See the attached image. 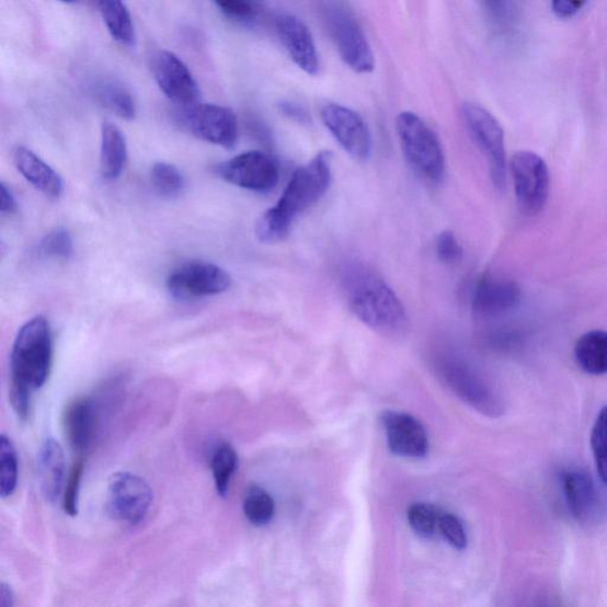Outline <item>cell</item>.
Instances as JSON below:
<instances>
[{
  "label": "cell",
  "mask_w": 607,
  "mask_h": 607,
  "mask_svg": "<svg viewBox=\"0 0 607 607\" xmlns=\"http://www.w3.org/2000/svg\"><path fill=\"white\" fill-rule=\"evenodd\" d=\"M216 172L225 182L259 194L272 192L279 182L278 164L262 151L238 154L218 165Z\"/></svg>",
  "instance_id": "11"
},
{
  "label": "cell",
  "mask_w": 607,
  "mask_h": 607,
  "mask_svg": "<svg viewBox=\"0 0 607 607\" xmlns=\"http://www.w3.org/2000/svg\"><path fill=\"white\" fill-rule=\"evenodd\" d=\"M53 335L46 317L36 316L19 331L10 357V383L31 392L45 386L53 365Z\"/></svg>",
  "instance_id": "3"
},
{
  "label": "cell",
  "mask_w": 607,
  "mask_h": 607,
  "mask_svg": "<svg viewBox=\"0 0 607 607\" xmlns=\"http://www.w3.org/2000/svg\"><path fill=\"white\" fill-rule=\"evenodd\" d=\"M438 375L462 402L474 411L500 417L505 412V402L499 388L486 374L465 357L447 354L438 358Z\"/></svg>",
  "instance_id": "4"
},
{
  "label": "cell",
  "mask_w": 607,
  "mask_h": 607,
  "mask_svg": "<svg viewBox=\"0 0 607 607\" xmlns=\"http://www.w3.org/2000/svg\"><path fill=\"white\" fill-rule=\"evenodd\" d=\"M0 607H13V596L10 587L0 585Z\"/></svg>",
  "instance_id": "41"
},
{
  "label": "cell",
  "mask_w": 607,
  "mask_h": 607,
  "mask_svg": "<svg viewBox=\"0 0 607 607\" xmlns=\"http://www.w3.org/2000/svg\"><path fill=\"white\" fill-rule=\"evenodd\" d=\"M485 18L491 31L501 37H513L522 23V10L515 2H485L483 3Z\"/></svg>",
  "instance_id": "26"
},
{
  "label": "cell",
  "mask_w": 607,
  "mask_h": 607,
  "mask_svg": "<svg viewBox=\"0 0 607 607\" xmlns=\"http://www.w3.org/2000/svg\"><path fill=\"white\" fill-rule=\"evenodd\" d=\"M153 500L152 489L141 477L122 471L108 482L107 509L117 522L138 525L147 517Z\"/></svg>",
  "instance_id": "10"
},
{
  "label": "cell",
  "mask_w": 607,
  "mask_h": 607,
  "mask_svg": "<svg viewBox=\"0 0 607 607\" xmlns=\"http://www.w3.org/2000/svg\"><path fill=\"white\" fill-rule=\"evenodd\" d=\"M382 425L389 450L403 458H424L430 449L428 436L422 422L409 413L388 411Z\"/></svg>",
  "instance_id": "15"
},
{
  "label": "cell",
  "mask_w": 607,
  "mask_h": 607,
  "mask_svg": "<svg viewBox=\"0 0 607 607\" xmlns=\"http://www.w3.org/2000/svg\"><path fill=\"white\" fill-rule=\"evenodd\" d=\"M519 299H522V290L515 282L485 278L474 288L472 308L481 317L493 318L515 309Z\"/></svg>",
  "instance_id": "19"
},
{
  "label": "cell",
  "mask_w": 607,
  "mask_h": 607,
  "mask_svg": "<svg viewBox=\"0 0 607 607\" xmlns=\"http://www.w3.org/2000/svg\"><path fill=\"white\" fill-rule=\"evenodd\" d=\"M154 192L165 198H175L184 191L185 181L180 169L167 162L156 163L150 172Z\"/></svg>",
  "instance_id": "30"
},
{
  "label": "cell",
  "mask_w": 607,
  "mask_h": 607,
  "mask_svg": "<svg viewBox=\"0 0 607 607\" xmlns=\"http://www.w3.org/2000/svg\"><path fill=\"white\" fill-rule=\"evenodd\" d=\"M84 472V458L79 457L71 468L64 490V511L70 516L78 514V502L82 476Z\"/></svg>",
  "instance_id": "34"
},
{
  "label": "cell",
  "mask_w": 607,
  "mask_h": 607,
  "mask_svg": "<svg viewBox=\"0 0 607 607\" xmlns=\"http://www.w3.org/2000/svg\"><path fill=\"white\" fill-rule=\"evenodd\" d=\"M438 529L447 542L453 545L459 551L468 546V538L465 526L461 525L459 518L449 513H443L439 517Z\"/></svg>",
  "instance_id": "36"
},
{
  "label": "cell",
  "mask_w": 607,
  "mask_h": 607,
  "mask_svg": "<svg viewBox=\"0 0 607 607\" xmlns=\"http://www.w3.org/2000/svg\"><path fill=\"white\" fill-rule=\"evenodd\" d=\"M99 414L91 398L81 397L68 403L64 414L67 440L80 457L90 451L98 432Z\"/></svg>",
  "instance_id": "18"
},
{
  "label": "cell",
  "mask_w": 607,
  "mask_h": 607,
  "mask_svg": "<svg viewBox=\"0 0 607 607\" xmlns=\"http://www.w3.org/2000/svg\"><path fill=\"white\" fill-rule=\"evenodd\" d=\"M127 162V142L122 129L112 123L101 126L100 173L106 181L122 176Z\"/></svg>",
  "instance_id": "22"
},
{
  "label": "cell",
  "mask_w": 607,
  "mask_h": 607,
  "mask_svg": "<svg viewBox=\"0 0 607 607\" xmlns=\"http://www.w3.org/2000/svg\"><path fill=\"white\" fill-rule=\"evenodd\" d=\"M591 449L600 480L607 485V404L598 413L592 428Z\"/></svg>",
  "instance_id": "31"
},
{
  "label": "cell",
  "mask_w": 607,
  "mask_h": 607,
  "mask_svg": "<svg viewBox=\"0 0 607 607\" xmlns=\"http://www.w3.org/2000/svg\"><path fill=\"white\" fill-rule=\"evenodd\" d=\"M98 7L112 38L122 46L135 47L136 28L127 7L115 0H104L98 3Z\"/></svg>",
  "instance_id": "24"
},
{
  "label": "cell",
  "mask_w": 607,
  "mask_h": 607,
  "mask_svg": "<svg viewBox=\"0 0 607 607\" xmlns=\"http://www.w3.org/2000/svg\"><path fill=\"white\" fill-rule=\"evenodd\" d=\"M442 512L427 503H415L409 511V523L419 537L431 538L436 532Z\"/></svg>",
  "instance_id": "33"
},
{
  "label": "cell",
  "mask_w": 607,
  "mask_h": 607,
  "mask_svg": "<svg viewBox=\"0 0 607 607\" xmlns=\"http://www.w3.org/2000/svg\"><path fill=\"white\" fill-rule=\"evenodd\" d=\"M19 483V455L12 440L0 437V495L10 497L16 491Z\"/></svg>",
  "instance_id": "29"
},
{
  "label": "cell",
  "mask_w": 607,
  "mask_h": 607,
  "mask_svg": "<svg viewBox=\"0 0 607 607\" xmlns=\"http://www.w3.org/2000/svg\"><path fill=\"white\" fill-rule=\"evenodd\" d=\"M100 103L124 121H134L137 114L136 101L124 84L105 80L95 85Z\"/></svg>",
  "instance_id": "25"
},
{
  "label": "cell",
  "mask_w": 607,
  "mask_h": 607,
  "mask_svg": "<svg viewBox=\"0 0 607 607\" xmlns=\"http://www.w3.org/2000/svg\"><path fill=\"white\" fill-rule=\"evenodd\" d=\"M321 119L346 153L356 161H368L373 152L371 134L358 113L339 104H327L321 110Z\"/></svg>",
  "instance_id": "13"
},
{
  "label": "cell",
  "mask_w": 607,
  "mask_h": 607,
  "mask_svg": "<svg viewBox=\"0 0 607 607\" xmlns=\"http://www.w3.org/2000/svg\"><path fill=\"white\" fill-rule=\"evenodd\" d=\"M331 164V152L322 151L295 171L277 204L260 216L256 222L255 236L260 242L278 243L290 234L298 216L316 205L329 191Z\"/></svg>",
  "instance_id": "1"
},
{
  "label": "cell",
  "mask_w": 607,
  "mask_h": 607,
  "mask_svg": "<svg viewBox=\"0 0 607 607\" xmlns=\"http://www.w3.org/2000/svg\"><path fill=\"white\" fill-rule=\"evenodd\" d=\"M152 71L154 80L173 103L186 107L197 104L199 87L181 57L168 50L154 55Z\"/></svg>",
  "instance_id": "14"
},
{
  "label": "cell",
  "mask_w": 607,
  "mask_h": 607,
  "mask_svg": "<svg viewBox=\"0 0 607 607\" xmlns=\"http://www.w3.org/2000/svg\"><path fill=\"white\" fill-rule=\"evenodd\" d=\"M0 202H2L0 204V211L3 215H12L18 211V199L4 182L0 184Z\"/></svg>",
  "instance_id": "39"
},
{
  "label": "cell",
  "mask_w": 607,
  "mask_h": 607,
  "mask_svg": "<svg viewBox=\"0 0 607 607\" xmlns=\"http://www.w3.org/2000/svg\"><path fill=\"white\" fill-rule=\"evenodd\" d=\"M461 118L486 158L491 180L499 191L503 190L507 181V153L501 124L488 110L472 103L461 106Z\"/></svg>",
  "instance_id": "7"
},
{
  "label": "cell",
  "mask_w": 607,
  "mask_h": 607,
  "mask_svg": "<svg viewBox=\"0 0 607 607\" xmlns=\"http://www.w3.org/2000/svg\"><path fill=\"white\" fill-rule=\"evenodd\" d=\"M577 366L586 374L602 377L607 374V331L592 330L577 339L574 345Z\"/></svg>",
  "instance_id": "23"
},
{
  "label": "cell",
  "mask_w": 607,
  "mask_h": 607,
  "mask_svg": "<svg viewBox=\"0 0 607 607\" xmlns=\"http://www.w3.org/2000/svg\"><path fill=\"white\" fill-rule=\"evenodd\" d=\"M568 508L577 523L588 524L600 507L598 490L591 474L581 469H571L561 477Z\"/></svg>",
  "instance_id": "17"
},
{
  "label": "cell",
  "mask_w": 607,
  "mask_h": 607,
  "mask_svg": "<svg viewBox=\"0 0 607 607\" xmlns=\"http://www.w3.org/2000/svg\"><path fill=\"white\" fill-rule=\"evenodd\" d=\"M38 251L49 259L67 260L75 253L73 238L67 229L56 228L41 240Z\"/></svg>",
  "instance_id": "32"
},
{
  "label": "cell",
  "mask_w": 607,
  "mask_h": 607,
  "mask_svg": "<svg viewBox=\"0 0 607 607\" xmlns=\"http://www.w3.org/2000/svg\"><path fill=\"white\" fill-rule=\"evenodd\" d=\"M181 125L196 138L213 146L233 149L239 138V124L233 110L215 104H194L179 114Z\"/></svg>",
  "instance_id": "8"
},
{
  "label": "cell",
  "mask_w": 607,
  "mask_h": 607,
  "mask_svg": "<svg viewBox=\"0 0 607 607\" xmlns=\"http://www.w3.org/2000/svg\"><path fill=\"white\" fill-rule=\"evenodd\" d=\"M342 284L346 302L359 321L387 339L399 340L408 335V312L377 272L353 263L344 268Z\"/></svg>",
  "instance_id": "2"
},
{
  "label": "cell",
  "mask_w": 607,
  "mask_h": 607,
  "mask_svg": "<svg viewBox=\"0 0 607 607\" xmlns=\"http://www.w3.org/2000/svg\"><path fill=\"white\" fill-rule=\"evenodd\" d=\"M280 111L285 117L290 118L300 124H308L310 122L309 114L301 106L285 101L280 104Z\"/></svg>",
  "instance_id": "40"
},
{
  "label": "cell",
  "mask_w": 607,
  "mask_h": 607,
  "mask_svg": "<svg viewBox=\"0 0 607 607\" xmlns=\"http://www.w3.org/2000/svg\"><path fill=\"white\" fill-rule=\"evenodd\" d=\"M37 470L43 496L49 502H56L64 495L66 480V457L59 442L54 438L43 442Z\"/></svg>",
  "instance_id": "21"
},
{
  "label": "cell",
  "mask_w": 607,
  "mask_h": 607,
  "mask_svg": "<svg viewBox=\"0 0 607 607\" xmlns=\"http://www.w3.org/2000/svg\"><path fill=\"white\" fill-rule=\"evenodd\" d=\"M215 4L226 19L239 24H253L259 16L257 5L251 2H241V0H225V2H216Z\"/></svg>",
  "instance_id": "35"
},
{
  "label": "cell",
  "mask_w": 607,
  "mask_h": 607,
  "mask_svg": "<svg viewBox=\"0 0 607 607\" xmlns=\"http://www.w3.org/2000/svg\"><path fill=\"white\" fill-rule=\"evenodd\" d=\"M238 465L239 457L233 446L227 442L216 445L210 459V468L216 491L220 496L225 497L228 494Z\"/></svg>",
  "instance_id": "27"
},
{
  "label": "cell",
  "mask_w": 607,
  "mask_h": 607,
  "mask_svg": "<svg viewBox=\"0 0 607 607\" xmlns=\"http://www.w3.org/2000/svg\"><path fill=\"white\" fill-rule=\"evenodd\" d=\"M404 158L416 175L439 183L445 173V156L439 137L413 112H402L396 122Z\"/></svg>",
  "instance_id": "5"
},
{
  "label": "cell",
  "mask_w": 607,
  "mask_h": 607,
  "mask_svg": "<svg viewBox=\"0 0 607 607\" xmlns=\"http://www.w3.org/2000/svg\"><path fill=\"white\" fill-rule=\"evenodd\" d=\"M230 274L208 262L185 263L173 270L167 279L169 293L182 300L218 296L229 290Z\"/></svg>",
  "instance_id": "9"
},
{
  "label": "cell",
  "mask_w": 607,
  "mask_h": 607,
  "mask_svg": "<svg viewBox=\"0 0 607 607\" xmlns=\"http://www.w3.org/2000/svg\"><path fill=\"white\" fill-rule=\"evenodd\" d=\"M13 164L21 175L43 195L59 199L65 191L64 180L55 169L31 149L18 147L12 152Z\"/></svg>",
  "instance_id": "20"
},
{
  "label": "cell",
  "mask_w": 607,
  "mask_h": 607,
  "mask_svg": "<svg viewBox=\"0 0 607 607\" xmlns=\"http://www.w3.org/2000/svg\"><path fill=\"white\" fill-rule=\"evenodd\" d=\"M511 169L519 206L528 214L539 213L549 194V171L543 158L532 151H518Z\"/></svg>",
  "instance_id": "12"
},
{
  "label": "cell",
  "mask_w": 607,
  "mask_h": 607,
  "mask_svg": "<svg viewBox=\"0 0 607 607\" xmlns=\"http://www.w3.org/2000/svg\"><path fill=\"white\" fill-rule=\"evenodd\" d=\"M541 607H558V606H554V605H545V606H541Z\"/></svg>",
  "instance_id": "42"
},
{
  "label": "cell",
  "mask_w": 607,
  "mask_h": 607,
  "mask_svg": "<svg viewBox=\"0 0 607 607\" xmlns=\"http://www.w3.org/2000/svg\"><path fill=\"white\" fill-rule=\"evenodd\" d=\"M322 16L343 62L356 73H371L374 53L352 10L343 3H325Z\"/></svg>",
  "instance_id": "6"
},
{
  "label": "cell",
  "mask_w": 607,
  "mask_h": 607,
  "mask_svg": "<svg viewBox=\"0 0 607 607\" xmlns=\"http://www.w3.org/2000/svg\"><path fill=\"white\" fill-rule=\"evenodd\" d=\"M282 45L298 68L309 76L320 73V56L309 27L295 14L284 13L276 20Z\"/></svg>",
  "instance_id": "16"
},
{
  "label": "cell",
  "mask_w": 607,
  "mask_h": 607,
  "mask_svg": "<svg viewBox=\"0 0 607 607\" xmlns=\"http://www.w3.org/2000/svg\"><path fill=\"white\" fill-rule=\"evenodd\" d=\"M276 512V504L266 490L260 486H251L243 500V513L245 518L256 527L266 526L272 522Z\"/></svg>",
  "instance_id": "28"
},
{
  "label": "cell",
  "mask_w": 607,
  "mask_h": 607,
  "mask_svg": "<svg viewBox=\"0 0 607 607\" xmlns=\"http://www.w3.org/2000/svg\"><path fill=\"white\" fill-rule=\"evenodd\" d=\"M584 4L582 0H556L552 3V9L559 18L566 19L573 16Z\"/></svg>",
  "instance_id": "38"
},
{
  "label": "cell",
  "mask_w": 607,
  "mask_h": 607,
  "mask_svg": "<svg viewBox=\"0 0 607 607\" xmlns=\"http://www.w3.org/2000/svg\"><path fill=\"white\" fill-rule=\"evenodd\" d=\"M437 255L440 262L453 265L459 262L462 249L451 230H444L436 241Z\"/></svg>",
  "instance_id": "37"
}]
</instances>
